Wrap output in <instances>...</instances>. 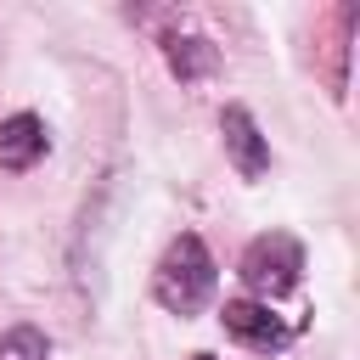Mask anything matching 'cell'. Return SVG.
I'll use <instances>...</instances> for the list:
<instances>
[{
    "label": "cell",
    "instance_id": "obj_1",
    "mask_svg": "<svg viewBox=\"0 0 360 360\" xmlns=\"http://www.w3.org/2000/svg\"><path fill=\"white\" fill-rule=\"evenodd\" d=\"M219 287V270H214V253L202 248V236H174L169 253L158 259V276H152V298L169 309V315H197Z\"/></svg>",
    "mask_w": 360,
    "mask_h": 360
},
{
    "label": "cell",
    "instance_id": "obj_2",
    "mask_svg": "<svg viewBox=\"0 0 360 360\" xmlns=\"http://www.w3.org/2000/svg\"><path fill=\"white\" fill-rule=\"evenodd\" d=\"M298 276H304V248H298V236H287V231H270V236H259V242L242 253V281H248V292H253L259 304L292 292Z\"/></svg>",
    "mask_w": 360,
    "mask_h": 360
},
{
    "label": "cell",
    "instance_id": "obj_3",
    "mask_svg": "<svg viewBox=\"0 0 360 360\" xmlns=\"http://www.w3.org/2000/svg\"><path fill=\"white\" fill-rule=\"evenodd\" d=\"M219 321H225V332L236 338V343H248V349H259V354H276V349H287V326H281V315H270V304H259V298H231L225 309H219Z\"/></svg>",
    "mask_w": 360,
    "mask_h": 360
},
{
    "label": "cell",
    "instance_id": "obj_4",
    "mask_svg": "<svg viewBox=\"0 0 360 360\" xmlns=\"http://www.w3.org/2000/svg\"><path fill=\"white\" fill-rule=\"evenodd\" d=\"M219 135H225V152H231V163H236L242 180H259V174L270 169V141H264V129L253 124L248 107H225Z\"/></svg>",
    "mask_w": 360,
    "mask_h": 360
},
{
    "label": "cell",
    "instance_id": "obj_5",
    "mask_svg": "<svg viewBox=\"0 0 360 360\" xmlns=\"http://www.w3.org/2000/svg\"><path fill=\"white\" fill-rule=\"evenodd\" d=\"M45 152H51V129L39 112H11L0 124V163L6 169H34Z\"/></svg>",
    "mask_w": 360,
    "mask_h": 360
},
{
    "label": "cell",
    "instance_id": "obj_6",
    "mask_svg": "<svg viewBox=\"0 0 360 360\" xmlns=\"http://www.w3.org/2000/svg\"><path fill=\"white\" fill-rule=\"evenodd\" d=\"M163 56H169V73L174 79H208L219 68L214 39H202V34H169L163 39Z\"/></svg>",
    "mask_w": 360,
    "mask_h": 360
},
{
    "label": "cell",
    "instance_id": "obj_7",
    "mask_svg": "<svg viewBox=\"0 0 360 360\" xmlns=\"http://www.w3.org/2000/svg\"><path fill=\"white\" fill-rule=\"evenodd\" d=\"M0 360H51V338L39 326H11L0 338Z\"/></svg>",
    "mask_w": 360,
    "mask_h": 360
},
{
    "label": "cell",
    "instance_id": "obj_8",
    "mask_svg": "<svg viewBox=\"0 0 360 360\" xmlns=\"http://www.w3.org/2000/svg\"><path fill=\"white\" fill-rule=\"evenodd\" d=\"M197 360H214V354H197Z\"/></svg>",
    "mask_w": 360,
    "mask_h": 360
}]
</instances>
